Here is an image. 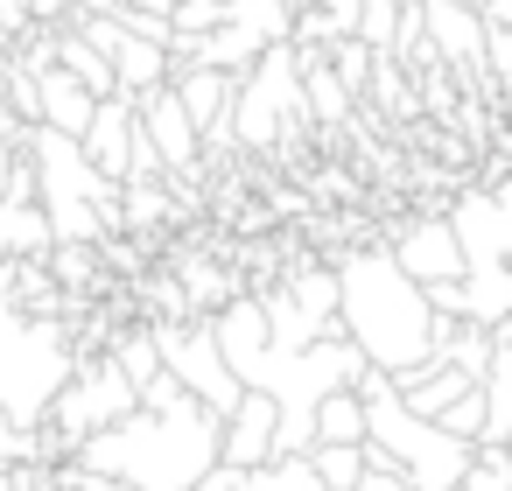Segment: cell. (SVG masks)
<instances>
[{
  "label": "cell",
  "mask_w": 512,
  "mask_h": 491,
  "mask_svg": "<svg viewBox=\"0 0 512 491\" xmlns=\"http://www.w3.org/2000/svg\"><path fill=\"white\" fill-rule=\"evenodd\" d=\"M218 421L225 414H211L197 393H176L162 407H127L120 421L92 428L71 449V463L134 491H190L218 463Z\"/></svg>",
  "instance_id": "obj_1"
},
{
  "label": "cell",
  "mask_w": 512,
  "mask_h": 491,
  "mask_svg": "<svg viewBox=\"0 0 512 491\" xmlns=\"http://www.w3.org/2000/svg\"><path fill=\"white\" fill-rule=\"evenodd\" d=\"M337 330L365 351V365H379L386 379L407 372L414 358H428L435 344V309L421 295V281L400 274V260L386 246H358L337 267Z\"/></svg>",
  "instance_id": "obj_2"
},
{
  "label": "cell",
  "mask_w": 512,
  "mask_h": 491,
  "mask_svg": "<svg viewBox=\"0 0 512 491\" xmlns=\"http://www.w3.org/2000/svg\"><path fill=\"white\" fill-rule=\"evenodd\" d=\"M309 106H302V50L295 43H267L246 78L232 85V113H225V134L246 141V148H267L281 127H302Z\"/></svg>",
  "instance_id": "obj_3"
},
{
  "label": "cell",
  "mask_w": 512,
  "mask_h": 491,
  "mask_svg": "<svg viewBox=\"0 0 512 491\" xmlns=\"http://www.w3.org/2000/svg\"><path fill=\"white\" fill-rule=\"evenodd\" d=\"M148 337H155V358H162V372L183 386V393H197L211 414H232L239 407V379L225 372V358H218V337H211V316L197 323V316H169V323H148Z\"/></svg>",
  "instance_id": "obj_4"
},
{
  "label": "cell",
  "mask_w": 512,
  "mask_h": 491,
  "mask_svg": "<svg viewBox=\"0 0 512 491\" xmlns=\"http://www.w3.org/2000/svg\"><path fill=\"white\" fill-rule=\"evenodd\" d=\"M134 393H141V386H134V379H127L106 351H92V358H78V365H71V379L57 386V400H50V414H43V421H50V428L78 449L92 428L120 421V414L134 407Z\"/></svg>",
  "instance_id": "obj_5"
},
{
  "label": "cell",
  "mask_w": 512,
  "mask_h": 491,
  "mask_svg": "<svg viewBox=\"0 0 512 491\" xmlns=\"http://www.w3.org/2000/svg\"><path fill=\"white\" fill-rule=\"evenodd\" d=\"M134 120H141V134L155 141V155H162V169H169V176H197L204 134H197V120L176 106V92H169V85L141 92V99H134Z\"/></svg>",
  "instance_id": "obj_6"
},
{
  "label": "cell",
  "mask_w": 512,
  "mask_h": 491,
  "mask_svg": "<svg viewBox=\"0 0 512 491\" xmlns=\"http://www.w3.org/2000/svg\"><path fill=\"white\" fill-rule=\"evenodd\" d=\"M421 36L435 50V64L449 71H484V15L463 8V0H421Z\"/></svg>",
  "instance_id": "obj_7"
},
{
  "label": "cell",
  "mask_w": 512,
  "mask_h": 491,
  "mask_svg": "<svg viewBox=\"0 0 512 491\" xmlns=\"http://www.w3.org/2000/svg\"><path fill=\"white\" fill-rule=\"evenodd\" d=\"M386 253L400 260L407 281H456L463 274V246H456L449 218H414L400 239H386Z\"/></svg>",
  "instance_id": "obj_8"
},
{
  "label": "cell",
  "mask_w": 512,
  "mask_h": 491,
  "mask_svg": "<svg viewBox=\"0 0 512 491\" xmlns=\"http://www.w3.org/2000/svg\"><path fill=\"white\" fill-rule=\"evenodd\" d=\"M232 85H239V78H225V71H211V64H183V71H169V92H176V106L197 120V134H204L211 148H218V141H232V134H225Z\"/></svg>",
  "instance_id": "obj_9"
},
{
  "label": "cell",
  "mask_w": 512,
  "mask_h": 491,
  "mask_svg": "<svg viewBox=\"0 0 512 491\" xmlns=\"http://www.w3.org/2000/svg\"><path fill=\"white\" fill-rule=\"evenodd\" d=\"M78 148H85V162H92L99 176H113V183H120L127 148H134V99H127V92H106V99L92 106V120H85Z\"/></svg>",
  "instance_id": "obj_10"
},
{
  "label": "cell",
  "mask_w": 512,
  "mask_h": 491,
  "mask_svg": "<svg viewBox=\"0 0 512 491\" xmlns=\"http://www.w3.org/2000/svg\"><path fill=\"white\" fill-rule=\"evenodd\" d=\"M218 456L225 463H239V470H253V463H267L274 456V400L267 393H239V407L218 421Z\"/></svg>",
  "instance_id": "obj_11"
},
{
  "label": "cell",
  "mask_w": 512,
  "mask_h": 491,
  "mask_svg": "<svg viewBox=\"0 0 512 491\" xmlns=\"http://www.w3.org/2000/svg\"><path fill=\"white\" fill-rule=\"evenodd\" d=\"M92 106H99V99H92L64 64L36 71V120H43V127H57V134H71V141H78V134H85V120H92Z\"/></svg>",
  "instance_id": "obj_12"
},
{
  "label": "cell",
  "mask_w": 512,
  "mask_h": 491,
  "mask_svg": "<svg viewBox=\"0 0 512 491\" xmlns=\"http://www.w3.org/2000/svg\"><path fill=\"white\" fill-rule=\"evenodd\" d=\"M106 64H113V92H127V99L169 85V50L148 43V36H127V29H120V43L106 50Z\"/></svg>",
  "instance_id": "obj_13"
},
{
  "label": "cell",
  "mask_w": 512,
  "mask_h": 491,
  "mask_svg": "<svg viewBox=\"0 0 512 491\" xmlns=\"http://www.w3.org/2000/svg\"><path fill=\"white\" fill-rule=\"evenodd\" d=\"M50 253V218L36 197H0V260H43Z\"/></svg>",
  "instance_id": "obj_14"
},
{
  "label": "cell",
  "mask_w": 512,
  "mask_h": 491,
  "mask_svg": "<svg viewBox=\"0 0 512 491\" xmlns=\"http://www.w3.org/2000/svg\"><path fill=\"white\" fill-rule=\"evenodd\" d=\"M316 442H365V400H358V386H330L316 400Z\"/></svg>",
  "instance_id": "obj_15"
},
{
  "label": "cell",
  "mask_w": 512,
  "mask_h": 491,
  "mask_svg": "<svg viewBox=\"0 0 512 491\" xmlns=\"http://www.w3.org/2000/svg\"><path fill=\"white\" fill-rule=\"evenodd\" d=\"M225 22L246 29V36H260V43H288L295 8H288V0H225Z\"/></svg>",
  "instance_id": "obj_16"
},
{
  "label": "cell",
  "mask_w": 512,
  "mask_h": 491,
  "mask_svg": "<svg viewBox=\"0 0 512 491\" xmlns=\"http://www.w3.org/2000/svg\"><path fill=\"white\" fill-rule=\"evenodd\" d=\"M288 302H295V309H302V316H309L323 337L337 330V274H323V267H302V274L288 281Z\"/></svg>",
  "instance_id": "obj_17"
},
{
  "label": "cell",
  "mask_w": 512,
  "mask_h": 491,
  "mask_svg": "<svg viewBox=\"0 0 512 491\" xmlns=\"http://www.w3.org/2000/svg\"><path fill=\"white\" fill-rule=\"evenodd\" d=\"M302 456H309V470H316L330 491H351L358 470H365V442H309Z\"/></svg>",
  "instance_id": "obj_18"
},
{
  "label": "cell",
  "mask_w": 512,
  "mask_h": 491,
  "mask_svg": "<svg viewBox=\"0 0 512 491\" xmlns=\"http://www.w3.org/2000/svg\"><path fill=\"white\" fill-rule=\"evenodd\" d=\"M456 491H512V449L505 442H470V463H463Z\"/></svg>",
  "instance_id": "obj_19"
},
{
  "label": "cell",
  "mask_w": 512,
  "mask_h": 491,
  "mask_svg": "<svg viewBox=\"0 0 512 491\" xmlns=\"http://www.w3.org/2000/svg\"><path fill=\"white\" fill-rule=\"evenodd\" d=\"M246 491H330V484L309 470V456H267L246 470Z\"/></svg>",
  "instance_id": "obj_20"
},
{
  "label": "cell",
  "mask_w": 512,
  "mask_h": 491,
  "mask_svg": "<svg viewBox=\"0 0 512 491\" xmlns=\"http://www.w3.org/2000/svg\"><path fill=\"white\" fill-rule=\"evenodd\" d=\"M43 267L57 274V288H85V281H99V246H78V239H50Z\"/></svg>",
  "instance_id": "obj_21"
},
{
  "label": "cell",
  "mask_w": 512,
  "mask_h": 491,
  "mask_svg": "<svg viewBox=\"0 0 512 491\" xmlns=\"http://www.w3.org/2000/svg\"><path fill=\"white\" fill-rule=\"evenodd\" d=\"M106 358H113V365H120V372L134 379V386L162 372V358H155V337H148V330H120V337L106 344Z\"/></svg>",
  "instance_id": "obj_22"
},
{
  "label": "cell",
  "mask_w": 512,
  "mask_h": 491,
  "mask_svg": "<svg viewBox=\"0 0 512 491\" xmlns=\"http://www.w3.org/2000/svg\"><path fill=\"white\" fill-rule=\"evenodd\" d=\"M218 22H225V0H176V8H169V29L176 36H204Z\"/></svg>",
  "instance_id": "obj_23"
},
{
  "label": "cell",
  "mask_w": 512,
  "mask_h": 491,
  "mask_svg": "<svg viewBox=\"0 0 512 491\" xmlns=\"http://www.w3.org/2000/svg\"><path fill=\"white\" fill-rule=\"evenodd\" d=\"M0 491H50V463H0Z\"/></svg>",
  "instance_id": "obj_24"
},
{
  "label": "cell",
  "mask_w": 512,
  "mask_h": 491,
  "mask_svg": "<svg viewBox=\"0 0 512 491\" xmlns=\"http://www.w3.org/2000/svg\"><path fill=\"white\" fill-rule=\"evenodd\" d=\"M421 295L435 316H463V281H421Z\"/></svg>",
  "instance_id": "obj_25"
},
{
  "label": "cell",
  "mask_w": 512,
  "mask_h": 491,
  "mask_svg": "<svg viewBox=\"0 0 512 491\" xmlns=\"http://www.w3.org/2000/svg\"><path fill=\"white\" fill-rule=\"evenodd\" d=\"M190 491H246V470H239V463H225V456H218V463H211V470H204V477H197V484H190Z\"/></svg>",
  "instance_id": "obj_26"
},
{
  "label": "cell",
  "mask_w": 512,
  "mask_h": 491,
  "mask_svg": "<svg viewBox=\"0 0 512 491\" xmlns=\"http://www.w3.org/2000/svg\"><path fill=\"white\" fill-rule=\"evenodd\" d=\"M351 491H414V484H407V477H400V470H393V463H365V470H358V484H351Z\"/></svg>",
  "instance_id": "obj_27"
},
{
  "label": "cell",
  "mask_w": 512,
  "mask_h": 491,
  "mask_svg": "<svg viewBox=\"0 0 512 491\" xmlns=\"http://www.w3.org/2000/svg\"><path fill=\"white\" fill-rule=\"evenodd\" d=\"M491 211H498V246H505V260H512V176L491 183Z\"/></svg>",
  "instance_id": "obj_28"
},
{
  "label": "cell",
  "mask_w": 512,
  "mask_h": 491,
  "mask_svg": "<svg viewBox=\"0 0 512 491\" xmlns=\"http://www.w3.org/2000/svg\"><path fill=\"white\" fill-rule=\"evenodd\" d=\"M29 22H50V29L71 22V0H29Z\"/></svg>",
  "instance_id": "obj_29"
},
{
  "label": "cell",
  "mask_w": 512,
  "mask_h": 491,
  "mask_svg": "<svg viewBox=\"0 0 512 491\" xmlns=\"http://www.w3.org/2000/svg\"><path fill=\"white\" fill-rule=\"evenodd\" d=\"M120 8H141V15H169L176 0H120Z\"/></svg>",
  "instance_id": "obj_30"
},
{
  "label": "cell",
  "mask_w": 512,
  "mask_h": 491,
  "mask_svg": "<svg viewBox=\"0 0 512 491\" xmlns=\"http://www.w3.org/2000/svg\"><path fill=\"white\" fill-rule=\"evenodd\" d=\"M8 50H15V36H8V29H0V57H8Z\"/></svg>",
  "instance_id": "obj_31"
}]
</instances>
